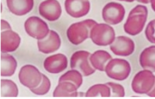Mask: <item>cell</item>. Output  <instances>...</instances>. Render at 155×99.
I'll use <instances>...</instances> for the list:
<instances>
[{
  "instance_id": "484cf974",
  "label": "cell",
  "mask_w": 155,
  "mask_h": 99,
  "mask_svg": "<svg viewBox=\"0 0 155 99\" xmlns=\"http://www.w3.org/2000/svg\"><path fill=\"white\" fill-rule=\"evenodd\" d=\"M145 35L150 43L152 44H155V19L150 21L147 25Z\"/></svg>"
},
{
  "instance_id": "9a60e30c",
  "label": "cell",
  "mask_w": 155,
  "mask_h": 99,
  "mask_svg": "<svg viewBox=\"0 0 155 99\" xmlns=\"http://www.w3.org/2000/svg\"><path fill=\"white\" fill-rule=\"evenodd\" d=\"M21 38L12 30L3 31L1 33V51L2 53L13 52L19 48Z\"/></svg>"
},
{
  "instance_id": "8992f818",
  "label": "cell",
  "mask_w": 155,
  "mask_h": 99,
  "mask_svg": "<svg viewBox=\"0 0 155 99\" xmlns=\"http://www.w3.org/2000/svg\"><path fill=\"white\" fill-rule=\"evenodd\" d=\"M90 56L91 53L86 51L75 52L70 59L71 69L78 70L84 77H88L94 74L96 69L91 64Z\"/></svg>"
},
{
  "instance_id": "6da1fadb",
  "label": "cell",
  "mask_w": 155,
  "mask_h": 99,
  "mask_svg": "<svg viewBox=\"0 0 155 99\" xmlns=\"http://www.w3.org/2000/svg\"><path fill=\"white\" fill-rule=\"evenodd\" d=\"M148 14V8L143 5H138L132 9L124 25L125 32L130 36L140 34L145 26Z\"/></svg>"
},
{
  "instance_id": "cb8c5ba5",
  "label": "cell",
  "mask_w": 155,
  "mask_h": 99,
  "mask_svg": "<svg viewBox=\"0 0 155 99\" xmlns=\"http://www.w3.org/2000/svg\"><path fill=\"white\" fill-rule=\"evenodd\" d=\"M50 80L49 79V78L46 76V75L43 74V79L42 81H41L40 85L37 88L30 89V91L36 95L43 96L48 93V92L50 90Z\"/></svg>"
},
{
  "instance_id": "7402d4cb",
  "label": "cell",
  "mask_w": 155,
  "mask_h": 99,
  "mask_svg": "<svg viewBox=\"0 0 155 99\" xmlns=\"http://www.w3.org/2000/svg\"><path fill=\"white\" fill-rule=\"evenodd\" d=\"M71 82L76 85L78 89H79L82 84L83 79H82V75L78 70L71 69L69 70L65 73L63 74L58 79V83L61 82Z\"/></svg>"
},
{
  "instance_id": "44dd1931",
  "label": "cell",
  "mask_w": 155,
  "mask_h": 99,
  "mask_svg": "<svg viewBox=\"0 0 155 99\" xmlns=\"http://www.w3.org/2000/svg\"><path fill=\"white\" fill-rule=\"evenodd\" d=\"M19 94L18 87L13 81L1 80V97H17Z\"/></svg>"
},
{
  "instance_id": "d4e9b609",
  "label": "cell",
  "mask_w": 155,
  "mask_h": 99,
  "mask_svg": "<svg viewBox=\"0 0 155 99\" xmlns=\"http://www.w3.org/2000/svg\"><path fill=\"white\" fill-rule=\"evenodd\" d=\"M106 84L110 88L111 97H124L125 96V90L121 85L113 82H108Z\"/></svg>"
},
{
  "instance_id": "e0dca14e",
  "label": "cell",
  "mask_w": 155,
  "mask_h": 99,
  "mask_svg": "<svg viewBox=\"0 0 155 99\" xmlns=\"http://www.w3.org/2000/svg\"><path fill=\"white\" fill-rule=\"evenodd\" d=\"M112 59V56L107 51L99 50L90 56V62L95 69L100 71H104L108 62Z\"/></svg>"
},
{
  "instance_id": "30bf717a",
  "label": "cell",
  "mask_w": 155,
  "mask_h": 99,
  "mask_svg": "<svg viewBox=\"0 0 155 99\" xmlns=\"http://www.w3.org/2000/svg\"><path fill=\"white\" fill-rule=\"evenodd\" d=\"M38 12L41 17L49 21H56L61 16V6L57 0H45L40 4Z\"/></svg>"
},
{
  "instance_id": "5b68a950",
  "label": "cell",
  "mask_w": 155,
  "mask_h": 99,
  "mask_svg": "<svg viewBox=\"0 0 155 99\" xmlns=\"http://www.w3.org/2000/svg\"><path fill=\"white\" fill-rule=\"evenodd\" d=\"M155 83V76L153 72L149 70H141L134 77L131 83V88L133 92L139 94H147Z\"/></svg>"
},
{
  "instance_id": "ac0fdd59",
  "label": "cell",
  "mask_w": 155,
  "mask_h": 99,
  "mask_svg": "<svg viewBox=\"0 0 155 99\" xmlns=\"http://www.w3.org/2000/svg\"><path fill=\"white\" fill-rule=\"evenodd\" d=\"M139 63L143 69L155 72V46L147 47L141 52Z\"/></svg>"
},
{
  "instance_id": "4316f807",
  "label": "cell",
  "mask_w": 155,
  "mask_h": 99,
  "mask_svg": "<svg viewBox=\"0 0 155 99\" xmlns=\"http://www.w3.org/2000/svg\"><path fill=\"white\" fill-rule=\"evenodd\" d=\"M11 30V26L10 25L8 22L6 21L4 19L1 20V30L2 32L6 30Z\"/></svg>"
},
{
  "instance_id": "603a6c76",
  "label": "cell",
  "mask_w": 155,
  "mask_h": 99,
  "mask_svg": "<svg viewBox=\"0 0 155 99\" xmlns=\"http://www.w3.org/2000/svg\"><path fill=\"white\" fill-rule=\"evenodd\" d=\"M86 97H110V89L107 84H96L85 94Z\"/></svg>"
},
{
  "instance_id": "4fadbf2b",
  "label": "cell",
  "mask_w": 155,
  "mask_h": 99,
  "mask_svg": "<svg viewBox=\"0 0 155 99\" xmlns=\"http://www.w3.org/2000/svg\"><path fill=\"white\" fill-rule=\"evenodd\" d=\"M61 45V40L58 34L54 30L50 32L45 38L38 40V51L45 54H50L58 50Z\"/></svg>"
},
{
  "instance_id": "83f0119b",
  "label": "cell",
  "mask_w": 155,
  "mask_h": 99,
  "mask_svg": "<svg viewBox=\"0 0 155 99\" xmlns=\"http://www.w3.org/2000/svg\"><path fill=\"white\" fill-rule=\"evenodd\" d=\"M147 95L150 97H155V83L154 85V87L152 88V89L150 91V92L147 94Z\"/></svg>"
},
{
  "instance_id": "52a82bcc",
  "label": "cell",
  "mask_w": 155,
  "mask_h": 99,
  "mask_svg": "<svg viewBox=\"0 0 155 99\" xmlns=\"http://www.w3.org/2000/svg\"><path fill=\"white\" fill-rule=\"evenodd\" d=\"M43 79V74L37 67L27 64L21 68L19 72L20 83L29 89L38 87Z\"/></svg>"
},
{
  "instance_id": "277c9868",
  "label": "cell",
  "mask_w": 155,
  "mask_h": 99,
  "mask_svg": "<svg viewBox=\"0 0 155 99\" xmlns=\"http://www.w3.org/2000/svg\"><path fill=\"white\" fill-rule=\"evenodd\" d=\"M104 71L110 79L123 81L129 77L131 72V67L130 63L126 59L115 58L108 62Z\"/></svg>"
},
{
  "instance_id": "9c48e42d",
  "label": "cell",
  "mask_w": 155,
  "mask_h": 99,
  "mask_svg": "<svg viewBox=\"0 0 155 99\" xmlns=\"http://www.w3.org/2000/svg\"><path fill=\"white\" fill-rule=\"evenodd\" d=\"M103 20L110 25H117L122 21L125 16V8L121 4L110 2L103 8Z\"/></svg>"
},
{
  "instance_id": "f546056e",
  "label": "cell",
  "mask_w": 155,
  "mask_h": 99,
  "mask_svg": "<svg viewBox=\"0 0 155 99\" xmlns=\"http://www.w3.org/2000/svg\"><path fill=\"white\" fill-rule=\"evenodd\" d=\"M150 4H151V7L152 10H154V12H155V0H151Z\"/></svg>"
},
{
  "instance_id": "d6986e66",
  "label": "cell",
  "mask_w": 155,
  "mask_h": 99,
  "mask_svg": "<svg viewBox=\"0 0 155 99\" xmlns=\"http://www.w3.org/2000/svg\"><path fill=\"white\" fill-rule=\"evenodd\" d=\"M17 62L13 56L7 53L1 55V76L11 77L15 74Z\"/></svg>"
},
{
  "instance_id": "3957f363",
  "label": "cell",
  "mask_w": 155,
  "mask_h": 99,
  "mask_svg": "<svg viewBox=\"0 0 155 99\" xmlns=\"http://www.w3.org/2000/svg\"><path fill=\"white\" fill-rule=\"evenodd\" d=\"M90 38L97 46H105L111 45L115 38V30L106 23H97L91 31Z\"/></svg>"
},
{
  "instance_id": "2e32d148",
  "label": "cell",
  "mask_w": 155,
  "mask_h": 99,
  "mask_svg": "<svg viewBox=\"0 0 155 99\" xmlns=\"http://www.w3.org/2000/svg\"><path fill=\"white\" fill-rule=\"evenodd\" d=\"M10 12L17 16H23L29 13L34 7V0H6Z\"/></svg>"
},
{
  "instance_id": "7a4b0ae2",
  "label": "cell",
  "mask_w": 155,
  "mask_h": 99,
  "mask_svg": "<svg viewBox=\"0 0 155 99\" xmlns=\"http://www.w3.org/2000/svg\"><path fill=\"white\" fill-rule=\"evenodd\" d=\"M97 23L93 19H86L73 23L67 31L68 40L74 45H81L90 37L91 29Z\"/></svg>"
},
{
  "instance_id": "5bb4252c",
  "label": "cell",
  "mask_w": 155,
  "mask_h": 99,
  "mask_svg": "<svg viewBox=\"0 0 155 99\" xmlns=\"http://www.w3.org/2000/svg\"><path fill=\"white\" fill-rule=\"evenodd\" d=\"M68 61L64 54L57 53L48 57L43 63L44 69L51 74H58L68 67Z\"/></svg>"
},
{
  "instance_id": "7c38bea8",
  "label": "cell",
  "mask_w": 155,
  "mask_h": 99,
  "mask_svg": "<svg viewBox=\"0 0 155 99\" xmlns=\"http://www.w3.org/2000/svg\"><path fill=\"white\" fill-rule=\"evenodd\" d=\"M64 8L69 16L78 19L89 12L91 5L89 0H65Z\"/></svg>"
},
{
  "instance_id": "ba28073f",
  "label": "cell",
  "mask_w": 155,
  "mask_h": 99,
  "mask_svg": "<svg viewBox=\"0 0 155 99\" xmlns=\"http://www.w3.org/2000/svg\"><path fill=\"white\" fill-rule=\"evenodd\" d=\"M24 27L28 35L37 40L45 38L50 32L47 23L38 17H30L27 19Z\"/></svg>"
},
{
  "instance_id": "ffe728a7",
  "label": "cell",
  "mask_w": 155,
  "mask_h": 99,
  "mask_svg": "<svg viewBox=\"0 0 155 99\" xmlns=\"http://www.w3.org/2000/svg\"><path fill=\"white\" fill-rule=\"evenodd\" d=\"M78 88L71 82H61L54 90V97H77Z\"/></svg>"
},
{
  "instance_id": "4dcf8cb0",
  "label": "cell",
  "mask_w": 155,
  "mask_h": 99,
  "mask_svg": "<svg viewBox=\"0 0 155 99\" xmlns=\"http://www.w3.org/2000/svg\"><path fill=\"white\" fill-rule=\"evenodd\" d=\"M120 1H122V2H133L135 0H120Z\"/></svg>"
},
{
  "instance_id": "f1b7e54d",
  "label": "cell",
  "mask_w": 155,
  "mask_h": 99,
  "mask_svg": "<svg viewBox=\"0 0 155 99\" xmlns=\"http://www.w3.org/2000/svg\"><path fill=\"white\" fill-rule=\"evenodd\" d=\"M139 3L141 4H148L150 2L151 0H137Z\"/></svg>"
},
{
  "instance_id": "8fae6325",
  "label": "cell",
  "mask_w": 155,
  "mask_h": 99,
  "mask_svg": "<svg viewBox=\"0 0 155 99\" xmlns=\"http://www.w3.org/2000/svg\"><path fill=\"white\" fill-rule=\"evenodd\" d=\"M110 49L116 56H129L135 51V43L127 36H117L110 45Z\"/></svg>"
}]
</instances>
